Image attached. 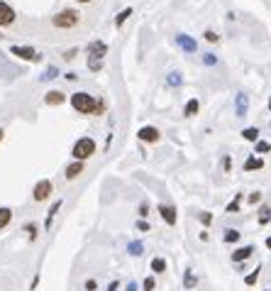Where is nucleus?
I'll return each instance as SVG.
<instances>
[{"label":"nucleus","mask_w":271,"mask_h":291,"mask_svg":"<svg viewBox=\"0 0 271 291\" xmlns=\"http://www.w3.org/2000/svg\"><path fill=\"white\" fill-rule=\"evenodd\" d=\"M176 44H179L186 54H196V52H198V42H196L193 37H188V34H176Z\"/></svg>","instance_id":"423d86ee"},{"label":"nucleus","mask_w":271,"mask_h":291,"mask_svg":"<svg viewBox=\"0 0 271 291\" xmlns=\"http://www.w3.org/2000/svg\"><path fill=\"white\" fill-rule=\"evenodd\" d=\"M137 137H139V142H147V145H156V142L161 140V132H159V130H156L154 125H144V128H139Z\"/></svg>","instance_id":"20e7f679"},{"label":"nucleus","mask_w":271,"mask_h":291,"mask_svg":"<svg viewBox=\"0 0 271 291\" xmlns=\"http://www.w3.org/2000/svg\"><path fill=\"white\" fill-rule=\"evenodd\" d=\"M198 218H201V223H203L205 227H208V225H210V223H212V213H208V211H203V213H201V216H198Z\"/></svg>","instance_id":"c9c22d12"},{"label":"nucleus","mask_w":271,"mask_h":291,"mask_svg":"<svg viewBox=\"0 0 271 291\" xmlns=\"http://www.w3.org/2000/svg\"><path fill=\"white\" fill-rule=\"evenodd\" d=\"M12 22H15V10L0 0V27H10Z\"/></svg>","instance_id":"0eeeda50"},{"label":"nucleus","mask_w":271,"mask_h":291,"mask_svg":"<svg viewBox=\"0 0 271 291\" xmlns=\"http://www.w3.org/2000/svg\"><path fill=\"white\" fill-rule=\"evenodd\" d=\"M159 213H161V218L166 225H176V220H179V213H176V208L174 206H166V203H161L159 206Z\"/></svg>","instance_id":"9b49d317"},{"label":"nucleus","mask_w":271,"mask_h":291,"mask_svg":"<svg viewBox=\"0 0 271 291\" xmlns=\"http://www.w3.org/2000/svg\"><path fill=\"white\" fill-rule=\"evenodd\" d=\"M222 169H225V171H230V169H232V159H230V157H225V159H222Z\"/></svg>","instance_id":"58836bf2"},{"label":"nucleus","mask_w":271,"mask_h":291,"mask_svg":"<svg viewBox=\"0 0 271 291\" xmlns=\"http://www.w3.org/2000/svg\"><path fill=\"white\" fill-rule=\"evenodd\" d=\"M267 108H269V110H271V98H269V105H267Z\"/></svg>","instance_id":"a18cd8bd"},{"label":"nucleus","mask_w":271,"mask_h":291,"mask_svg":"<svg viewBox=\"0 0 271 291\" xmlns=\"http://www.w3.org/2000/svg\"><path fill=\"white\" fill-rule=\"evenodd\" d=\"M242 169H244V171H259V169H264V159L252 154V157L244 159V166H242Z\"/></svg>","instance_id":"ddd939ff"},{"label":"nucleus","mask_w":271,"mask_h":291,"mask_svg":"<svg viewBox=\"0 0 271 291\" xmlns=\"http://www.w3.org/2000/svg\"><path fill=\"white\" fill-rule=\"evenodd\" d=\"M183 287L186 289H196L198 287V279H196V274L191 269H186V274H183Z\"/></svg>","instance_id":"aec40b11"},{"label":"nucleus","mask_w":271,"mask_h":291,"mask_svg":"<svg viewBox=\"0 0 271 291\" xmlns=\"http://www.w3.org/2000/svg\"><path fill=\"white\" fill-rule=\"evenodd\" d=\"M59 208H61V201H57V203L49 208V216H47V227H52V220H54V216L59 213Z\"/></svg>","instance_id":"cd10ccee"},{"label":"nucleus","mask_w":271,"mask_h":291,"mask_svg":"<svg viewBox=\"0 0 271 291\" xmlns=\"http://www.w3.org/2000/svg\"><path fill=\"white\" fill-rule=\"evenodd\" d=\"M252 255H254V245H244V247H237V250L232 252V262H235V264H240V262L249 259Z\"/></svg>","instance_id":"9d476101"},{"label":"nucleus","mask_w":271,"mask_h":291,"mask_svg":"<svg viewBox=\"0 0 271 291\" xmlns=\"http://www.w3.org/2000/svg\"><path fill=\"white\" fill-rule=\"evenodd\" d=\"M78 2H90V0H78Z\"/></svg>","instance_id":"de8ad7c7"},{"label":"nucleus","mask_w":271,"mask_h":291,"mask_svg":"<svg viewBox=\"0 0 271 291\" xmlns=\"http://www.w3.org/2000/svg\"><path fill=\"white\" fill-rule=\"evenodd\" d=\"M10 218H12V211L10 208H0V230L10 223Z\"/></svg>","instance_id":"bb28decb"},{"label":"nucleus","mask_w":271,"mask_h":291,"mask_svg":"<svg viewBox=\"0 0 271 291\" xmlns=\"http://www.w3.org/2000/svg\"><path fill=\"white\" fill-rule=\"evenodd\" d=\"M137 230H142V232H149V223H147V220H139V223H137Z\"/></svg>","instance_id":"e433bc0d"},{"label":"nucleus","mask_w":271,"mask_h":291,"mask_svg":"<svg viewBox=\"0 0 271 291\" xmlns=\"http://www.w3.org/2000/svg\"><path fill=\"white\" fill-rule=\"evenodd\" d=\"M71 105H73L78 113H83V115L103 113V103H98V100H95V96H90V93H83V91L71 96Z\"/></svg>","instance_id":"f257e3e1"},{"label":"nucleus","mask_w":271,"mask_h":291,"mask_svg":"<svg viewBox=\"0 0 271 291\" xmlns=\"http://www.w3.org/2000/svg\"><path fill=\"white\" fill-rule=\"evenodd\" d=\"M267 247H269V250H271V237H267Z\"/></svg>","instance_id":"c03bdc74"},{"label":"nucleus","mask_w":271,"mask_h":291,"mask_svg":"<svg viewBox=\"0 0 271 291\" xmlns=\"http://www.w3.org/2000/svg\"><path fill=\"white\" fill-rule=\"evenodd\" d=\"M269 128H271V125H269Z\"/></svg>","instance_id":"09e8293b"},{"label":"nucleus","mask_w":271,"mask_h":291,"mask_svg":"<svg viewBox=\"0 0 271 291\" xmlns=\"http://www.w3.org/2000/svg\"><path fill=\"white\" fill-rule=\"evenodd\" d=\"M259 272H262V264H259L254 272H249V274L244 277V284H247V287H254V284L259 282Z\"/></svg>","instance_id":"4be33fe9"},{"label":"nucleus","mask_w":271,"mask_h":291,"mask_svg":"<svg viewBox=\"0 0 271 291\" xmlns=\"http://www.w3.org/2000/svg\"><path fill=\"white\" fill-rule=\"evenodd\" d=\"M269 291H271V289H269Z\"/></svg>","instance_id":"8fccbe9b"},{"label":"nucleus","mask_w":271,"mask_h":291,"mask_svg":"<svg viewBox=\"0 0 271 291\" xmlns=\"http://www.w3.org/2000/svg\"><path fill=\"white\" fill-rule=\"evenodd\" d=\"M27 232H30V240H34V237H37V225L30 223V225H27Z\"/></svg>","instance_id":"4c0bfd02"},{"label":"nucleus","mask_w":271,"mask_h":291,"mask_svg":"<svg viewBox=\"0 0 271 291\" xmlns=\"http://www.w3.org/2000/svg\"><path fill=\"white\" fill-rule=\"evenodd\" d=\"M154 287H156V282H154V277H147V279L142 282V289H144V291H154Z\"/></svg>","instance_id":"2f4dec72"},{"label":"nucleus","mask_w":271,"mask_h":291,"mask_svg":"<svg viewBox=\"0 0 271 291\" xmlns=\"http://www.w3.org/2000/svg\"><path fill=\"white\" fill-rule=\"evenodd\" d=\"M78 174H83V162H73V164H68L66 166V179H76Z\"/></svg>","instance_id":"dca6fc26"},{"label":"nucleus","mask_w":271,"mask_h":291,"mask_svg":"<svg viewBox=\"0 0 271 291\" xmlns=\"http://www.w3.org/2000/svg\"><path fill=\"white\" fill-rule=\"evenodd\" d=\"M235 110H237V118H244L247 115V110H249V98H247V93H237L235 96Z\"/></svg>","instance_id":"1a4fd4ad"},{"label":"nucleus","mask_w":271,"mask_h":291,"mask_svg":"<svg viewBox=\"0 0 271 291\" xmlns=\"http://www.w3.org/2000/svg\"><path fill=\"white\" fill-rule=\"evenodd\" d=\"M44 100H47V103H49V105H61V103H64V100H66V96H64V93H61V91H49V93H47V98H44Z\"/></svg>","instance_id":"4468645a"},{"label":"nucleus","mask_w":271,"mask_h":291,"mask_svg":"<svg viewBox=\"0 0 271 291\" xmlns=\"http://www.w3.org/2000/svg\"><path fill=\"white\" fill-rule=\"evenodd\" d=\"M267 152H271V142H264V140L254 142V154H267Z\"/></svg>","instance_id":"393cba45"},{"label":"nucleus","mask_w":271,"mask_h":291,"mask_svg":"<svg viewBox=\"0 0 271 291\" xmlns=\"http://www.w3.org/2000/svg\"><path fill=\"white\" fill-rule=\"evenodd\" d=\"M240 203H242V194H235V198L225 206V211H227V213H237V211H240Z\"/></svg>","instance_id":"412c9836"},{"label":"nucleus","mask_w":271,"mask_h":291,"mask_svg":"<svg viewBox=\"0 0 271 291\" xmlns=\"http://www.w3.org/2000/svg\"><path fill=\"white\" fill-rule=\"evenodd\" d=\"M247 201H249L252 206H257V203H262V194H259V191H252V194L247 196Z\"/></svg>","instance_id":"473e14b6"},{"label":"nucleus","mask_w":271,"mask_h":291,"mask_svg":"<svg viewBox=\"0 0 271 291\" xmlns=\"http://www.w3.org/2000/svg\"><path fill=\"white\" fill-rule=\"evenodd\" d=\"M203 37H205V42H210V44L220 42V34H217V32H212V30H205V32H203Z\"/></svg>","instance_id":"c85d7f7f"},{"label":"nucleus","mask_w":271,"mask_h":291,"mask_svg":"<svg viewBox=\"0 0 271 291\" xmlns=\"http://www.w3.org/2000/svg\"><path fill=\"white\" fill-rule=\"evenodd\" d=\"M198 110H201L198 98H191V100L186 103V108H183V115H186V118H193V115H198Z\"/></svg>","instance_id":"2eb2a0df"},{"label":"nucleus","mask_w":271,"mask_h":291,"mask_svg":"<svg viewBox=\"0 0 271 291\" xmlns=\"http://www.w3.org/2000/svg\"><path fill=\"white\" fill-rule=\"evenodd\" d=\"M78 20H81V15H78V10H61V12H57L54 17H52V22H54V27H59V30H71V27H76L78 25Z\"/></svg>","instance_id":"f03ea898"},{"label":"nucleus","mask_w":271,"mask_h":291,"mask_svg":"<svg viewBox=\"0 0 271 291\" xmlns=\"http://www.w3.org/2000/svg\"><path fill=\"white\" fill-rule=\"evenodd\" d=\"M15 57H20V59H25V62H37L39 59V54L32 49V47H12L10 49Z\"/></svg>","instance_id":"6e6552de"},{"label":"nucleus","mask_w":271,"mask_h":291,"mask_svg":"<svg viewBox=\"0 0 271 291\" xmlns=\"http://www.w3.org/2000/svg\"><path fill=\"white\" fill-rule=\"evenodd\" d=\"M240 237H242V232H240V230H235V227L225 230V235H222V240H225L227 245H235V242H240Z\"/></svg>","instance_id":"f3484780"},{"label":"nucleus","mask_w":271,"mask_h":291,"mask_svg":"<svg viewBox=\"0 0 271 291\" xmlns=\"http://www.w3.org/2000/svg\"><path fill=\"white\" fill-rule=\"evenodd\" d=\"M127 291H137V284H135V282H130V284H127Z\"/></svg>","instance_id":"79ce46f5"},{"label":"nucleus","mask_w":271,"mask_h":291,"mask_svg":"<svg viewBox=\"0 0 271 291\" xmlns=\"http://www.w3.org/2000/svg\"><path fill=\"white\" fill-rule=\"evenodd\" d=\"M86 289H88V291H95V282H93V279H88V282H86Z\"/></svg>","instance_id":"ea45409f"},{"label":"nucleus","mask_w":271,"mask_h":291,"mask_svg":"<svg viewBox=\"0 0 271 291\" xmlns=\"http://www.w3.org/2000/svg\"><path fill=\"white\" fill-rule=\"evenodd\" d=\"M127 252H130L132 257H139V255L144 252V245H142L139 240H135V242H130V245H127Z\"/></svg>","instance_id":"5701e85b"},{"label":"nucleus","mask_w":271,"mask_h":291,"mask_svg":"<svg viewBox=\"0 0 271 291\" xmlns=\"http://www.w3.org/2000/svg\"><path fill=\"white\" fill-rule=\"evenodd\" d=\"M71 154H73V159H76V162H86L88 157H93V154H95V142H93L90 137H81V140L73 145Z\"/></svg>","instance_id":"7ed1b4c3"},{"label":"nucleus","mask_w":271,"mask_h":291,"mask_svg":"<svg viewBox=\"0 0 271 291\" xmlns=\"http://www.w3.org/2000/svg\"><path fill=\"white\" fill-rule=\"evenodd\" d=\"M105 54H108V44H105V42H90V44H88V57L103 59Z\"/></svg>","instance_id":"f8f14e48"},{"label":"nucleus","mask_w":271,"mask_h":291,"mask_svg":"<svg viewBox=\"0 0 271 291\" xmlns=\"http://www.w3.org/2000/svg\"><path fill=\"white\" fill-rule=\"evenodd\" d=\"M54 73H57V71H54V69H49V71L44 73V76H42V78H54Z\"/></svg>","instance_id":"a19ab883"},{"label":"nucleus","mask_w":271,"mask_h":291,"mask_svg":"<svg viewBox=\"0 0 271 291\" xmlns=\"http://www.w3.org/2000/svg\"><path fill=\"white\" fill-rule=\"evenodd\" d=\"M151 272L154 274H164L166 272V259L164 257H154L151 259Z\"/></svg>","instance_id":"6ab92c4d"},{"label":"nucleus","mask_w":271,"mask_h":291,"mask_svg":"<svg viewBox=\"0 0 271 291\" xmlns=\"http://www.w3.org/2000/svg\"><path fill=\"white\" fill-rule=\"evenodd\" d=\"M108 291H118V282H113V284L108 287Z\"/></svg>","instance_id":"37998d69"},{"label":"nucleus","mask_w":271,"mask_h":291,"mask_svg":"<svg viewBox=\"0 0 271 291\" xmlns=\"http://www.w3.org/2000/svg\"><path fill=\"white\" fill-rule=\"evenodd\" d=\"M181 83H183L181 73H179V71H171V73H169V86H181Z\"/></svg>","instance_id":"c756f323"},{"label":"nucleus","mask_w":271,"mask_h":291,"mask_svg":"<svg viewBox=\"0 0 271 291\" xmlns=\"http://www.w3.org/2000/svg\"><path fill=\"white\" fill-rule=\"evenodd\" d=\"M271 220V206H262L259 208V225H267Z\"/></svg>","instance_id":"a878e982"},{"label":"nucleus","mask_w":271,"mask_h":291,"mask_svg":"<svg viewBox=\"0 0 271 291\" xmlns=\"http://www.w3.org/2000/svg\"><path fill=\"white\" fill-rule=\"evenodd\" d=\"M203 64L205 66H215L217 64V57L215 54H203Z\"/></svg>","instance_id":"72a5a7b5"},{"label":"nucleus","mask_w":271,"mask_h":291,"mask_svg":"<svg viewBox=\"0 0 271 291\" xmlns=\"http://www.w3.org/2000/svg\"><path fill=\"white\" fill-rule=\"evenodd\" d=\"M147 216H149V203H147V201H142V203H139V218L144 220Z\"/></svg>","instance_id":"f704fd0d"},{"label":"nucleus","mask_w":271,"mask_h":291,"mask_svg":"<svg viewBox=\"0 0 271 291\" xmlns=\"http://www.w3.org/2000/svg\"><path fill=\"white\" fill-rule=\"evenodd\" d=\"M132 15V7H125L122 12H118V17H115V27H122L125 25V20Z\"/></svg>","instance_id":"b1692460"},{"label":"nucleus","mask_w":271,"mask_h":291,"mask_svg":"<svg viewBox=\"0 0 271 291\" xmlns=\"http://www.w3.org/2000/svg\"><path fill=\"white\" fill-rule=\"evenodd\" d=\"M49 196H52V181H49V179H42V181L34 186L32 198H34V201H47Z\"/></svg>","instance_id":"39448f33"},{"label":"nucleus","mask_w":271,"mask_h":291,"mask_svg":"<svg viewBox=\"0 0 271 291\" xmlns=\"http://www.w3.org/2000/svg\"><path fill=\"white\" fill-rule=\"evenodd\" d=\"M242 140L257 142V140H259V128H244V130H242Z\"/></svg>","instance_id":"a211bd4d"},{"label":"nucleus","mask_w":271,"mask_h":291,"mask_svg":"<svg viewBox=\"0 0 271 291\" xmlns=\"http://www.w3.org/2000/svg\"><path fill=\"white\" fill-rule=\"evenodd\" d=\"M0 142H2V130H0Z\"/></svg>","instance_id":"49530a36"},{"label":"nucleus","mask_w":271,"mask_h":291,"mask_svg":"<svg viewBox=\"0 0 271 291\" xmlns=\"http://www.w3.org/2000/svg\"><path fill=\"white\" fill-rule=\"evenodd\" d=\"M100 66H103V62H100V59L88 57V69H90V71H100Z\"/></svg>","instance_id":"7c9ffc66"}]
</instances>
